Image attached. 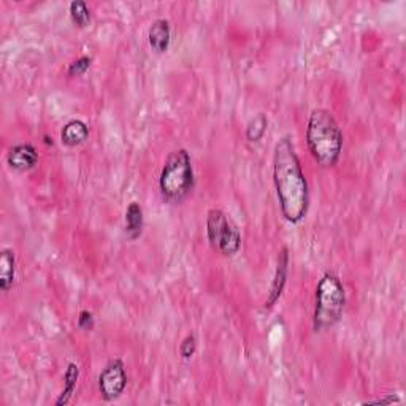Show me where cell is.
<instances>
[{"label":"cell","mask_w":406,"mask_h":406,"mask_svg":"<svg viewBox=\"0 0 406 406\" xmlns=\"http://www.w3.org/2000/svg\"><path fill=\"white\" fill-rule=\"evenodd\" d=\"M273 181L284 219L298 224L308 213L310 192L298 156L289 135L281 137L273 151Z\"/></svg>","instance_id":"cell-1"},{"label":"cell","mask_w":406,"mask_h":406,"mask_svg":"<svg viewBox=\"0 0 406 406\" xmlns=\"http://www.w3.org/2000/svg\"><path fill=\"white\" fill-rule=\"evenodd\" d=\"M306 145L319 167H335L343 153V132L329 110L311 111L306 124Z\"/></svg>","instance_id":"cell-2"},{"label":"cell","mask_w":406,"mask_h":406,"mask_svg":"<svg viewBox=\"0 0 406 406\" xmlns=\"http://www.w3.org/2000/svg\"><path fill=\"white\" fill-rule=\"evenodd\" d=\"M195 186L192 159L185 148L175 149L167 156L159 176L162 199L172 205H180L191 195Z\"/></svg>","instance_id":"cell-3"},{"label":"cell","mask_w":406,"mask_h":406,"mask_svg":"<svg viewBox=\"0 0 406 406\" xmlns=\"http://www.w3.org/2000/svg\"><path fill=\"white\" fill-rule=\"evenodd\" d=\"M346 292L342 279L333 272L323 274L316 286V305H314L313 327L316 332L335 325L343 316Z\"/></svg>","instance_id":"cell-4"},{"label":"cell","mask_w":406,"mask_h":406,"mask_svg":"<svg viewBox=\"0 0 406 406\" xmlns=\"http://www.w3.org/2000/svg\"><path fill=\"white\" fill-rule=\"evenodd\" d=\"M207 237L213 250L232 257L241 248V233L226 211L211 208L207 214Z\"/></svg>","instance_id":"cell-5"},{"label":"cell","mask_w":406,"mask_h":406,"mask_svg":"<svg viewBox=\"0 0 406 406\" xmlns=\"http://www.w3.org/2000/svg\"><path fill=\"white\" fill-rule=\"evenodd\" d=\"M127 385V371L126 365L121 359L110 360L107 366L102 370L99 376V389L102 398L107 402L116 400Z\"/></svg>","instance_id":"cell-6"},{"label":"cell","mask_w":406,"mask_h":406,"mask_svg":"<svg viewBox=\"0 0 406 406\" xmlns=\"http://www.w3.org/2000/svg\"><path fill=\"white\" fill-rule=\"evenodd\" d=\"M287 270H289V250H287L286 246H283L278 254L277 272H274L270 291H268V297L265 300V305H264L265 310H270V308H273L274 305H277L279 297L283 296L284 286L287 283Z\"/></svg>","instance_id":"cell-7"},{"label":"cell","mask_w":406,"mask_h":406,"mask_svg":"<svg viewBox=\"0 0 406 406\" xmlns=\"http://www.w3.org/2000/svg\"><path fill=\"white\" fill-rule=\"evenodd\" d=\"M8 166L16 172H28L32 170L38 162V153L34 145L30 143H21V145L13 146L6 154Z\"/></svg>","instance_id":"cell-8"},{"label":"cell","mask_w":406,"mask_h":406,"mask_svg":"<svg viewBox=\"0 0 406 406\" xmlns=\"http://www.w3.org/2000/svg\"><path fill=\"white\" fill-rule=\"evenodd\" d=\"M148 42L149 47L157 54H162L166 52L170 47V42H172V28H170V23L167 19L159 18L151 24L148 32Z\"/></svg>","instance_id":"cell-9"},{"label":"cell","mask_w":406,"mask_h":406,"mask_svg":"<svg viewBox=\"0 0 406 406\" xmlns=\"http://www.w3.org/2000/svg\"><path fill=\"white\" fill-rule=\"evenodd\" d=\"M89 137V127L86 122L80 120H71L69 121L61 130V141L62 145L69 148H75L83 145Z\"/></svg>","instance_id":"cell-10"},{"label":"cell","mask_w":406,"mask_h":406,"mask_svg":"<svg viewBox=\"0 0 406 406\" xmlns=\"http://www.w3.org/2000/svg\"><path fill=\"white\" fill-rule=\"evenodd\" d=\"M16 274V257L11 250H2L0 253V289L8 292Z\"/></svg>","instance_id":"cell-11"},{"label":"cell","mask_w":406,"mask_h":406,"mask_svg":"<svg viewBox=\"0 0 406 406\" xmlns=\"http://www.w3.org/2000/svg\"><path fill=\"white\" fill-rule=\"evenodd\" d=\"M145 218H143V208L140 203L132 202L126 209V232L132 240H137L143 232Z\"/></svg>","instance_id":"cell-12"},{"label":"cell","mask_w":406,"mask_h":406,"mask_svg":"<svg viewBox=\"0 0 406 406\" xmlns=\"http://www.w3.org/2000/svg\"><path fill=\"white\" fill-rule=\"evenodd\" d=\"M78 378H80V369H78V365L69 364L67 370H65L64 373V389L61 392V395L57 397L54 405L61 406V405H67L70 402V398L71 395H74V392L76 389Z\"/></svg>","instance_id":"cell-13"},{"label":"cell","mask_w":406,"mask_h":406,"mask_svg":"<svg viewBox=\"0 0 406 406\" xmlns=\"http://www.w3.org/2000/svg\"><path fill=\"white\" fill-rule=\"evenodd\" d=\"M267 129H268L267 116L264 113L255 115L246 126V130H245L246 140L251 141V143L260 141L262 139H264V135L267 134Z\"/></svg>","instance_id":"cell-14"},{"label":"cell","mask_w":406,"mask_h":406,"mask_svg":"<svg viewBox=\"0 0 406 406\" xmlns=\"http://www.w3.org/2000/svg\"><path fill=\"white\" fill-rule=\"evenodd\" d=\"M69 13L71 21H74L75 25L78 28H86V25L91 23V10L86 2L83 0H75L69 5Z\"/></svg>","instance_id":"cell-15"},{"label":"cell","mask_w":406,"mask_h":406,"mask_svg":"<svg viewBox=\"0 0 406 406\" xmlns=\"http://www.w3.org/2000/svg\"><path fill=\"white\" fill-rule=\"evenodd\" d=\"M91 64H93V57H91V56L78 57L76 61H74L69 65L67 75L71 76V78H74V76H81V75H84L89 70Z\"/></svg>","instance_id":"cell-16"},{"label":"cell","mask_w":406,"mask_h":406,"mask_svg":"<svg viewBox=\"0 0 406 406\" xmlns=\"http://www.w3.org/2000/svg\"><path fill=\"white\" fill-rule=\"evenodd\" d=\"M195 349H197V340L194 335H187L180 344V356L185 360L191 359L195 354Z\"/></svg>","instance_id":"cell-17"},{"label":"cell","mask_w":406,"mask_h":406,"mask_svg":"<svg viewBox=\"0 0 406 406\" xmlns=\"http://www.w3.org/2000/svg\"><path fill=\"white\" fill-rule=\"evenodd\" d=\"M78 327H80L81 330H93L94 329V314L88 310H83L80 313V316H78Z\"/></svg>","instance_id":"cell-18"},{"label":"cell","mask_w":406,"mask_h":406,"mask_svg":"<svg viewBox=\"0 0 406 406\" xmlns=\"http://www.w3.org/2000/svg\"><path fill=\"white\" fill-rule=\"evenodd\" d=\"M45 140H47L48 145H50V143H51V145H52V139H50V137H47V139H45Z\"/></svg>","instance_id":"cell-19"}]
</instances>
